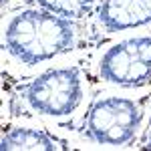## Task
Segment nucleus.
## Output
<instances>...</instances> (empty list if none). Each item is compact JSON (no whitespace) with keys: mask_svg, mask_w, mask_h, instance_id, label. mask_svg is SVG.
Wrapping results in <instances>:
<instances>
[{"mask_svg":"<svg viewBox=\"0 0 151 151\" xmlns=\"http://www.w3.org/2000/svg\"><path fill=\"white\" fill-rule=\"evenodd\" d=\"M73 26L48 10H26L6 28V47L24 65H36L73 48Z\"/></svg>","mask_w":151,"mask_h":151,"instance_id":"1","label":"nucleus"},{"mask_svg":"<svg viewBox=\"0 0 151 151\" xmlns=\"http://www.w3.org/2000/svg\"><path fill=\"white\" fill-rule=\"evenodd\" d=\"M81 97V77L77 69H50L36 77L26 89V101L35 111L55 117L73 113Z\"/></svg>","mask_w":151,"mask_h":151,"instance_id":"2","label":"nucleus"},{"mask_svg":"<svg viewBox=\"0 0 151 151\" xmlns=\"http://www.w3.org/2000/svg\"><path fill=\"white\" fill-rule=\"evenodd\" d=\"M101 77L119 87H143L151 81V36L117 42L101 58Z\"/></svg>","mask_w":151,"mask_h":151,"instance_id":"3","label":"nucleus"},{"mask_svg":"<svg viewBox=\"0 0 151 151\" xmlns=\"http://www.w3.org/2000/svg\"><path fill=\"white\" fill-rule=\"evenodd\" d=\"M139 123L141 111L133 101L109 97L91 107L87 117V131L97 143L123 145L135 135Z\"/></svg>","mask_w":151,"mask_h":151,"instance_id":"4","label":"nucleus"},{"mask_svg":"<svg viewBox=\"0 0 151 151\" xmlns=\"http://www.w3.org/2000/svg\"><path fill=\"white\" fill-rule=\"evenodd\" d=\"M99 18L107 30L117 32L151 22V0H105Z\"/></svg>","mask_w":151,"mask_h":151,"instance_id":"5","label":"nucleus"},{"mask_svg":"<svg viewBox=\"0 0 151 151\" xmlns=\"http://www.w3.org/2000/svg\"><path fill=\"white\" fill-rule=\"evenodd\" d=\"M2 151H52L55 143L47 133L38 129H12L8 135L2 137Z\"/></svg>","mask_w":151,"mask_h":151,"instance_id":"6","label":"nucleus"},{"mask_svg":"<svg viewBox=\"0 0 151 151\" xmlns=\"http://www.w3.org/2000/svg\"><path fill=\"white\" fill-rule=\"evenodd\" d=\"M45 10L55 12L63 18H79L91 10L93 0H36Z\"/></svg>","mask_w":151,"mask_h":151,"instance_id":"7","label":"nucleus"},{"mask_svg":"<svg viewBox=\"0 0 151 151\" xmlns=\"http://www.w3.org/2000/svg\"><path fill=\"white\" fill-rule=\"evenodd\" d=\"M149 141H151V135H149Z\"/></svg>","mask_w":151,"mask_h":151,"instance_id":"8","label":"nucleus"}]
</instances>
